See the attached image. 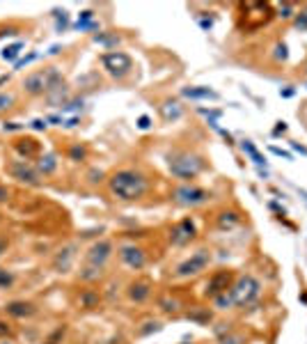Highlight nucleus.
<instances>
[{"instance_id": "1", "label": "nucleus", "mask_w": 307, "mask_h": 344, "mask_svg": "<svg viewBox=\"0 0 307 344\" xmlns=\"http://www.w3.org/2000/svg\"><path fill=\"white\" fill-rule=\"evenodd\" d=\"M108 186L115 198L124 200V202H131V200H138L144 195V190H147V179H144L140 172H135V170H119V172L110 175Z\"/></svg>"}, {"instance_id": "2", "label": "nucleus", "mask_w": 307, "mask_h": 344, "mask_svg": "<svg viewBox=\"0 0 307 344\" xmlns=\"http://www.w3.org/2000/svg\"><path fill=\"white\" fill-rule=\"evenodd\" d=\"M204 170V159L197 154H188V152H181V154L170 156V172L179 179H195Z\"/></svg>"}, {"instance_id": "3", "label": "nucleus", "mask_w": 307, "mask_h": 344, "mask_svg": "<svg viewBox=\"0 0 307 344\" xmlns=\"http://www.w3.org/2000/svg\"><path fill=\"white\" fill-rule=\"evenodd\" d=\"M229 294H232L234 305L245 308V305L254 303V301L259 299V294H262V284H259V280L254 278V275L245 273V275H241V278L234 282V287L229 289Z\"/></svg>"}, {"instance_id": "4", "label": "nucleus", "mask_w": 307, "mask_h": 344, "mask_svg": "<svg viewBox=\"0 0 307 344\" xmlns=\"http://www.w3.org/2000/svg\"><path fill=\"white\" fill-rule=\"evenodd\" d=\"M101 62L108 69V74L115 76V78H124L131 71V65H133L129 55L122 53V51H108V53H104L101 55Z\"/></svg>"}, {"instance_id": "5", "label": "nucleus", "mask_w": 307, "mask_h": 344, "mask_svg": "<svg viewBox=\"0 0 307 344\" xmlns=\"http://www.w3.org/2000/svg\"><path fill=\"white\" fill-rule=\"evenodd\" d=\"M209 262H211V255H209V250H197V253H193L186 262H181V264L177 266V275H179V278H188V275H195V273H199V271L207 269Z\"/></svg>"}, {"instance_id": "6", "label": "nucleus", "mask_w": 307, "mask_h": 344, "mask_svg": "<svg viewBox=\"0 0 307 344\" xmlns=\"http://www.w3.org/2000/svg\"><path fill=\"white\" fill-rule=\"evenodd\" d=\"M174 200L183 207H195V205H202L209 200V193L204 188H197V186H179L174 190Z\"/></svg>"}, {"instance_id": "7", "label": "nucleus", "mask_w": 307, "mask_h": 344, "mask_svg": "<svg viewBox=\"0 0 307 344\" xmlns=\"http://www.w3.org/2000/svg\"><path fill=\"white\" fill-rule=\"evenodd\" d=\"M110 253H113V243H110V241H99V243H94L92 248H89V253H87V264H89V266H96V269H101V266L108 262Z\"/></svg>"}, {"instance_id": "8", "label": "nucleus", "mask_w": 307, "mask_h": 344, "mask_svg": "<svg viewBox=\"0 0 307 344\" xmlns=\"http://www.w3.org/2000/svg\"><path fill=\"white\" fill-rule=\"evenodd\" d=\"M119 257H122V262H124L129 269H142L144 262H147V257H144V253L138 248V245H122L119 248Z\"/></svg>"}, {"instance_id": "9", "label": "nucleus", "mask_w": 307, "mask_h": 344, "mask_svg": "<svg viewBox=\"0 0 307 344\" xmlns=\"http://www.w3.org/2000/svg\"><path fill=\"white\" fill-rule=\"evenodd\" d=\"M229 282H232V273H229V271H218V273H213L211 280H209V284H207V296L216 299V296L225 294Z\"/></svg>"}, {"instance_id": "10", "label": "nucleus", "mask_w": 307, "mask_h": 344, "mask_svg": "<svg viewBox=\"0 0 307 344\" xmlns=\"http://www.w3.org/2000/svg\"><path fill=\"white\" fill-rule=\"evenodd\" d=\"M193 236H195V225L190 218H183L181 223L174 225L172 232H170V239H172V243H177V245L188 243Z\"/></svg>"}, {"instance_id": "11", "label": "nucleus", "mask_w": 307, "mask_h": 344, "mask_svg": "<svg viewBox=\"0 0 307 344\" xmlns=\"http://www.w3.org/2000/svg\"><path fill=\"white\" fill-rule=\"evenodd\" d=\"M23 87L28 94H41V92H48V71H37V74H30L23 80Z\"/></svg>"}, {"instance_id": "12", "label": "nucleus", "mask_w": 307, "mask_h": 344, "mask_svg": "<svg viewBox=\"0 0 307 344\" xmlns=\"http://www.w3.org/2000/svg\"><path fill=\"white\" fill-rule=\"evenodd\" d=\"M10 172L16 177V179L25 181V184L39 186V177H37V172L30 168V165H25L23 161H19V163H12V165H10Z\"/></svg>"}, {"instance_id": "13", "label": "nucleus", "mask_w": 307, "mask_h": 344, "mask_svg": "<svg viewBox=\"0 0 307 344\" xmlns=\"http://www.w3.org/2000/svg\"><path fill=\"white\" fill-rule=\"evenodd\" d=\"M7 314H12V317H19V319H23V317H30V314H35V308L30 303H25V301H12L10 305H7Z\"/></svg>"}, {"instance_id": "14", "label": "nucleus", "mask_w": 307, "mask_h": 344, "mask_svg": "<svg viewBox=\"0 0 307 344\" xmlns=\"http://www.w3.org/2000/svg\"><path fill=\"white\" fill-rule=\"evenodd\" d=\"M149 296V282L147 280H138L129 287V299L135 301V303H142L144 299Z\"/></svg>"}, {"instance_id": "15", "label": "nucleus", "mask_w": 307, "mask_h": 344, "mask_svg": "<svg viewBox=\"0 0 307 344\" xmlns=\"http://www.w3.org/2000/svg\"><path fill=\"white\" fill-rule=\"evenodd\" d=\"M183 96H188V99H216V92L209 90V87H183L181 90Z\"/></svg>"}, {"instance_id": "16", "label": "nucleus", "mask_w": 307, "mask_h": 344, "mask_svg": "<svg viewBox=\"0 0 307 344\" xmlns=\"http://www.w3.org/2000/svg\"><path fill=\"white\" fill-rule=\"evenodd\" d=\"M74 245H69V248H65V250H60V255L55 257V269L58 271H67L71 266V260H74Z\"/></svg>"}, {"instance_id": "17", "label": "nucleus", "mask_w": 307, "mask_h": 344, "mask_svg": "<svg viewBox=\"0 0 307 344\" xmlns=\"http://www.w3.org/2000/svg\"><path fill=\"white\" fill-rule=\"evenodd\" d=\"M16 152H21L23 156H35L37 152H39V145H37L32 138H25V140L16 142Z\"/></svg>"}, {"instance_id": "18", "label": "nucleus", "mask_w": 307, "mask_h": 344, "mask_svg": "<svg viewBox=\"0 0 307 344\" xmlns=\"http://www.w3.org/2000/svg\"><path fill=\"white\" fill-rule=\"evenodd\" d=\"M161 113H163L165 120H179L181 117V106L177 104V101H168V104L161 106Z\"/></svg>"}, {"instance_id": "19", "label": "nucleus", "mask_w": 307, "mask_h": 344, "mask_svg": "<svg viewBox=\"0 0 307 344\" xmlns=\"http://www.w3.org/2000/svg\"><path fill=\"white\" fill-rule=\"evenodd\" d=\"M37 168H39V172H44V175H50V172H55V168H58V161H55L53 154H46L39 159Z\"/></svg>"}, {"instance_id": "20", "label": "nucleus", "mask_w": 307, "mask_h": 344, "mask_svg": "<svg viewBox=\"0 0 307 344\" xmlns=\"http://www.w3.org/2000/svg\"><path fill=\"white\" fill-rule=\"evenodd\" d=\"M241 147H243V152H245V154H248L250 159L254 161V163H257V165H264V156L259 154V152H257V147H254L252 142H250V140H243V142H241Z\"/></svg>"}, {"instance_id": "21", "label": "nucleus", "mask_w": 307, "mask_h": 344, "mask_svg": "<svg viewBox=\"0 0 307 344\" xmlns=\"http://www.w3.org/2000/svg\"><path fill=\"white\" fill-rule=\"evenodd\" d=\"M238 220H241V218H238V216L236 214H234V211H225V214H220L218 216V225H220V227H234V225H236L238 223Z\"/></svg>"}, {"instance_id": "22", "label": "nucleus", "mask_w": 307, "mask_h": 344, "mask_svg": "<svg viewBox=\"0 0 307 344\" xmlns=\"http://www.w3.org/2000/svg\"><path fill=\"white\" fill-rule=\"evenodd\" d=\"M21 48H23V44H12V46H7L5 51H3V60H10V62H14L16 58H19V53H21Z\"/></svg>"}, {"instance_id": "23", "label": "nucleus", "mask_w": 307, "mask_h": 344, "mask_svg": "<svg viewBox=\"0 0 307 344\" xmlns=\"http://www.w3.org/2000/svg\"><path fill=\"white\" fill-rule=\"evenodd\" d=\"M216 308H220V310H227V308H232L234 305V301H232V294L229 291H225V294H220V296H216Z\"/></svg>"}, {"instance_id": "24", "label": "nucleus", "mask_w": 307, "mask_h": 344, "mask_svg": "<svg viewBox=\"0 0 307 344\" xmlns=\"http://www.w3.org/2000/svg\"><path fill=\"white\" fill-rule=\"evenodd\" d=\"M12 282H14V275L7 273L5 269H0V289H7Z\"/></svg>"}, {"instance_id": "25", "label": "nucleus", "mask_w": 307, "mask_h": 344, "mask_svg": "<svg viewBox=\"0 0 307 344\" xmlns=\"http://www.w3.org/2000/svg\"><path fill=\"white\" fill-rule=\"evenodd\" d=\"M37 58H39V53H30V55H25V58H21V60H16V62H14V67H16V69H21V67L30 65V62H35Z\"/></svg>"}, {"instance_id": "26", "label": "nucleus", "mask_w": 307, "mask_h": 344, "mask_svg": "<svg viewBox=\"0 0 307 344\" xmlns=\"http://www.w3.org/2000/svg\"><path fill=\"white\" fill-rule=\"evenodd\" d=\"M296 28H300V30H307V7L298 12V16H296Z\"/></svg>"}, {"instance_id": "27", "label": "nucleus", "mask_w": 307, "mask_h": 344, "mask_svg": "<svg viewBox=\"0 0 307 344\" xmlns=\"http://www.w3.org/2000/svg\"><path fill=\"white\" fill-rule=\"evenodd\" d=\"M89 19H92V12H83V16L78 19L76 25H78V28H92L94 23H89Z\"/></svg>"}, {"instance_id": "28", "label": "nucleus", "mask_w": 307, "mask_h": 344, "mask_svg": "<svg viewBox=\"0 0 307 344\" xmlns=\"http://www.w3.org/2000/svg\"><path fill=\"white\" fill-rule=\"evenodd\" d=\"M291 12H293V3H282V5H280V16H282V19H289Z\"/></svg>"}, {"instance_id": "29", "label": "nucleus", "mask_w": 307, "mask_h": 344, "mask_svg": "<svg viewBox=\"0 0 307 344\" xmlns=\"http://www.w3.org/2000/svg\"><path fill=\"white\" fill-rule=\"evenodd\" d=\"M53 14H55V19H58V28H60V30H65V28H67V14H65V12H60V10H55Z\"/></svg>"}, {"instance_id": "30", "label": "nucleus", "mask_w": 307, "mask_h": 344, "mask_svg": "<svg viewBox=\"0 0 307 344\" xmlns=\"http://www.w3.org/2000/svg\"><path fill=\"white\" fill-rule=\"evenodd\" d=\"M71 159L74 161H80V159H85V147H80V145H76V147H71Z\"/></svg>"}, {"instance_id": "31", "label": "nucleus", "mask_w": 307, "mask_h": 344, "mask_svg": "<svg viewBox=\"0 0 307 344\" xmlns=\"http://www.w3.org/2000/svg\"><path fill=\"white\" fill-rule=\"evenodd\" d=\"M12 104H14V96H12V94H0V110L10 108Z\"/></svg>"}, {"instance_id": "32", "label": "nucleus", "mask_w": 307, "mask_h": 344, "mask_svg": "<svg viewBox=\"0 0 307 344\" xmlns=\"http://www.w3.org/2000/svg\"><path fill=\"white\" fill-rule=\"evenodd\" d=\"M275 51H278V53H275V58H278V60H287V46L278 44V46H275Z\"/></svg>"}, {"instance_id": "33", "label": "nucleus", "mask_w": 307, "mask_h": 344, "mask_svg": "<svg viewBox=\"0 0 307 344\" xmlns=\"http://www.w3.org/2000/svg\"><path fill=\"white\" fill-rule=\"evenodd\" d=\"M83 108V101H71V104L62 106V110H67V113H71V110H80Z\"/></svg>"}, {"instance_id": "34", "label": "nucleus", "mask_w": 307, "mask_h": 344, "mask_svg": "<svg viewBox=\"0 0 307 344\" xmlns=\"http://www.w3.org/2000/svg\"><path fill=\"white\" fill-rule=\"evenodd\" d=\"M161 305H163L165 312H174V310H177V301H168V299H165Z\"/></svg>"}, {"instance_id": "35", "label": "nucleus", "mask_w": 307, "mask_h": 344, "mask_svg": "<svg viewBox=\"0 0 307 344\" xmlns=\"http://www.w3.org/2000/svg\"><path fill=\"white\" fill-rule=\"evenodd\" d=\"M138 126H140V129H149V126H151V120H149L147 115H142V117L138 120Z\"/></svg>"}, {"instance_id": "36", "label": "nucleus", "mask_w": 307, "mask_h": 344, "mask_svg": "<svg viewBox=\"0 0 307 344\" xmlns=\"http://www.w3.org/2000/svg\"><path fill=\"white\" fill-rule=\"evenodd\" d=\"M144 326H147V328H142V335H147L149 333V330H159V321H149V324H144Z\"/></svg>"}, {"instance_id": "37", "label": "nucleus", "mask_w": 307, "mask_h": 344, "mask_svg": "<svg viewBox=\"0 0 307 344\" xmlns=\"http://www.w3.org/2000/svg\"><path fill=\"white\" fill-rule=\"evenodd\" d=\"M188 317H193V319H199V321H209V319H211V314H202V312H193V314H188Z\"/></svg>"}, {"instance_id": "38", "label": "nucleus", "mask_w": 307, "mask_h": 344, "mask_svg": "<svg viewBox=\"0 0 307 344\" xmlns=\"http://www.w3.org/2000/svg\"><path fill=\"white\" fill-rule=\"evenodd\" d=\"M271 152L273 154H278V156H284V159H291V154H289V152H282L280 147H271Z\"/></svg>"}, {"instance_id": "39", "label": "nucleus", "mask_w": 307, "mask_h": 344, "mask_svg": "<svg viewBox=\"0 0 307 344\" xmlns=\"http://www.w3.org/2000/svg\"><path fill=\"white\" fill-rule=\"evenodd\" d=\"M83 301H85V303H87V308H92V305L96 303V299H94V296H92V294H85V296H83Z\"/></svg>"}, {"instance_id": "40", "label": "nucleus", "mask_w": 307, "mask_h": 344, "mask_svg": "<svg viewBox=\"0 0 307 344\" xmlns=\"http://www.w3.org/2000/svg\"><path fill=\"white\" fill-rule=\"evenodd\" d=\"M32 129H37V131L46 129V122L44 120H35V122H32Z\"/></svg>"}, {"instance_id": "41", "label": "nucleus", "mask_w": 307, "mask_h": 344, "mask_svg": "<svg viewBox=\"0 0 307 344\" xmlns=\"http://www.w3.org/2000/svg\"><path fill=\"white\" fill-rule=\"evenodd\" d=\"M7 333H10V326L0 321V337H3V335H7Z\"/></svg>"}, {"instance_id": "42", "label": "nucleus", "mask_w": 307, "mask_h": 344, "mask_svg": "<svg viewBox=\"0 0 307 344\" xmlns=\"http://www.w3.org/2000/svg\"><path fill=\"white\" fill-rule=\"evenodd\" d=\"M199 25H202V28H211L213 21L211 19H202V21H199Z\"/></svg>"}, {"instance_id": "43", "label": "nucleus", "mask_w": 307, "mask_h": 344, "mask_svg": "<svg viewBox=\"0 0 307 344\" xmlns=\"http://www.w3.org/2000/svg\"><path fill=\"white\" fill-rule=\"evenodd\" d=\"M16 129H21L19 124H14V122H10V124H5V131H16Z\"/></svg>"}, {"instance_id": "44", "label": "nucleus", "mask_w": 307, "mask_h": 344, "mask_svg": "<svg viewBox=\"0 0 307 344\" xmlns=\"http://www.w3.org/2000/svg\"><path fill=\"white\" fill-rule=\"evenodd\" d=\"M7 200V188H3V186H0V202H5Z\"/></svg>"}, {"instance_id": "45", "label": "nucleus", "mask_w": 307, "mask_h": 344, "mask_svg": "<svg viewBox=\"0 0 307 344\" xmlns=\"http://www.w3.org/2000/svg\"><path fill=\"white\" fill-rule=\"evenodd\" d=\"M284 131H287V126H284L282 122H280V126H275V135H278V133H284Z\"/></svg>"}, {"instance_id": "46", "label": "nucleus", "mask_w": 307, "mask_h": 344, "mask_svg": "<svg viewBox=\"0 0 307 344\" xmlns=\"http://www.w3.org/2000/svg\"><path fill=\"white\" fill-rule=\"evenodd\" d=\"M293 150H296V152H300V154H307V150H305V147H300V145H296V142H293Z\"/></svg>"}, {"instance_id": "47", "label": "nucleus", "mask_w": 307, "mask_h": 344, "mask_svg": "<svg viewBox=\"0 0 307 344\" xmlns=\"http://www.w3.org/2000/svg\"><path fill=\"white\" fill-rule=\"evenodd\" d=\"M5 248H7V243H5V241H0V255L5 253Z\"/></svg>"}, {"instance_id": "48", "label": "nucleus", "mask_w": 307, "mask_h": 344, "mask_svg": "<svg viewBox=\"0 0 307 344\" xmlns=\"http://www.w3.org/2000/svg\"><path fill=\"white\" fill-rule=\"evenodd\" d=\"M305 69H307V67H305Z\"/></svg>"}]
</instances>
